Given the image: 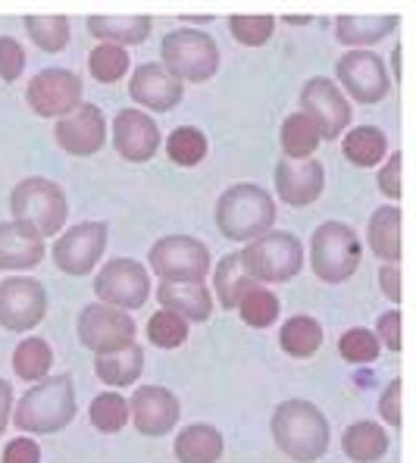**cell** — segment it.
<instances>
[{"instance_id":"cell-45","label":"cell","mask_w":416,"mask_h":463,"mask_svg":"<svg viewBox=\"0 0 416 463\" xmlns=\"http://www.w3.org/2000/svg\"><path fill=\"white\" fill-rule=\"evenodd\" d=\"M41 448L35 439H13L4 448V463H38Z\"/></svg>"},{"instance_id":"cell-5","label":"cell","mask_w":416,"mask_h":463,"mask_svg":"<svg viewBox=\"0 0 416 463\" xmlns=\"http://www.w3.org/2000/svg\"><path fill=\"white\" fill-rule=\"evenodd\" d=\"M301 263L304 248L291 232H263L241 250V267L254 282H288Z\"/></svg>"},{"instance_id":"cell-23","label":"cell","mask_w":416,"mask_h":463,"mask_svg":"<svg viewBox=\"0 0 416 463\" xmlns=\"http://www.w3.org/2000/svg\"><path fill=\"white\" fill-rule=\"evenodd\" d=\"M94 370H98L100 383H107L113 388L135 385L141 376V370H145V351L132 342V345L119 347V351H113V354H98Z\"/></svg>"},{"instance_id":"cell-34","label":"cell","mask_w":416,"mask_h":463,"mask_svg":"<svg viewBox=\"0 0 416 463\" xmlns=\"http://www.w3.org/2000/svg\"><path fill=\"white\" fill-rule=\"evenodd\" d=\"M254 279L244 272L241 267V254H226L216 267V298L226 310H235L238 298L244 295V288H251Z\"/></svg>"},{"instance_id":"cell-37","label":"cell","mask_w":416,"mask_h":463,"mask_svg":"<svg viewBox=\"0 0 416 463\" xmlns=\"http://www.w3.org/2000/svg\"><path fill=\"white\" fill-rule=\"evenodd\" d=\"M166 154L173 156V163H179V166H197V163L207 156V138H203L201 128L179 126L166 138Z\"/></svg>"},{"instance_id":"cell-19","label":"cell","mask_w":416,"mask_h":463,"mask_svg":"<svg viewBox=\"0 0 416 463\" xmlns=\"http://www.w3.org/2000/svg\"><path fill=\"white\" fill-rule=\"evenodd\" d=\"M128 94H132V100H138L141 107H147V110L166 113L179 104L185 88H182V81L175 79L163 63H147L132 76Z\"/></svg>"},{"instance_id":"cell-48","label":"cell","mask_w":416,"mask_h":463,"mask_svg":"<svg viewBox=\"0 0 416 463\" xmlns=\"http://www.w3.org/2000/svg\"><path fill=\"white\" fill-rule=\"evenodd\" d=\"M10 417H13V388L6 379H0V435H4Z\"/></svg>"},{"instance_id":"cell-2","label":"cell","mask_w":416,"mask_h":463,"mask_svg":"<svg viewBox=\"0 0 416 463\" xmlns=\"http://www.w3.org/2000/svg\"><path fill=\"white\" fill-rule=\"evenodd\" d=\"M76 417V388L70 376H47L35 383V388L23 394L16 404V429L32 435H51L66 429Z\"/></svg>"},{"instance_id":"cell-35","label":"cell","mask_w":416,"mask_h":463,"mask_svg":"<svg viewBox=\"0 0 416 463\" xmlns=\"http://www.w3.org/2000/svg\"><path fill=\"white\" fill-rule=\"evenodd\" d=\"M88 417L98 432H119L128 423V401L119 392H104L91 401Z\"/></svg>"},{"instance_id":"cell-20","label":"cell","mask_w":416,"mask_h":463,"mask_svg":"<svg viewBox=\"0 0 416 463\" xmlns=\"http://www.w3.org/2000/svg\"><path fill=\"white\" fill-rule=\"evenodd\" d=\"M323 163L282 160L276 166V192L288 207H307L323 194Z\"/></svg>"},{"instance_id":"cell-1","label":"cell","mask_w":416,"mask_h":463,"mask_svg":"<svg viewBox=\"0 0 416 463\" xmlns=\"http://www.w3.org/2000/svg\"><path fill=\"white\" fill-rule=\"evenodd\" d=\"M272 439L295 463H313L329 451V423L310 401H282L272 413Z\"/></svg>"},{"instance_id":"cell-43","label":"cell","mask_w":416,"mask_h":463,"mask_svg":"<svg viewBox=\"0 0 416 463\" xmlns=\"http://www.w3.org/2000/svg\"><path fill=\"white\" fill-rule=\"evenodd\" d=\"M401 160H404L401 151H394L392 160H388L379 173V192L385 197H392V201H398L401 197Z\"/></svg>"},{"instance_id":"cell-33","label":"cell","mask_w":416,"mask_h":463,"mask_svg":"<svg viewBox=\"0 0 416 463\" xmlns=\"http://www.w3.org/2000/svg\"><path fill=\"white\" fill-rule=\"evenodd\" d=\"M235 310L248 326L266 329V326H272L279 319V298L272 295L269 288H260V285L254 282L251 288H244L241 298H238Z\"/></svg>"},{"instance_id":"cell-29","label":"cell","mask_w":416,"mask_h":463,"mask_svg":"<svg viewBox=\"0 0 416 463\" xmlns=\"http://www.w3.org/2000/svg\"><path fill=\"white\" fill-rule=\"evenodd\" d=\"M323 135H319L317 122L307 113H295L282 122V151L285 160H310L313 151L319 147Z\"/></svg>"},{"instance_id":"cell-25","label":"cell","mask_w":416,"mask_h":463,"mask_svg":"<svg viewBox=\"0 0 416 463\" xmlns=\"http://www.w3.org/2000/svg\"><path fill=\"white\" fill-rule=\"evenodd\" d=\"M222 454V435L220 429L207 423H194L182 429L175 439V458L179 463H216Z\"/></svg>"},{"instance_id":"cell-30","label":"cell","mask_w":416,"mask_h":463,"mask_svg":"<svg viewBox=\"0 0 416 463\" xmlns=\"http://www.w3.org/2000/svg\"><path fill=\"white\" fill-rule=\"evenodd\" d=\"M279 345H282L285 354L291 357H313L323 345V326L310 317H291L288 323L282 326V335H279Z\"/></svg>"},{"instance_id":"cell-7","label":"cell","mask_w":416,"mask_h":463,"mask_svg":"<svg viewBox=\"0 0 416 463\" xmlns=\"http://www.w3.org/2000/svg\"><path fill=\"white\" fill-rule=\"evenodd\" d=\"M163 63L179 81H207L220 70L216 41L194 29H175L160 44Z\"/></svg>"},{"instance_id":"cell-21","label":"cell","mask_w":416,"mask_h":463,"mask_svg":"<svg viewBox=\"0 0 416 463\" xmlns=\"http://www.w3.org/2000/svg\"><path fill=\"white\" fill-rule=\"evenodd\" d=\"M156 298L163 310L179 313L185 323H207L213 313V295L203 282H163Z\"/></svg>"},{"instance_id":"cell-16","label":"cell","mask_w":416,"mask_h":463,"mask_svg":"<svg viewBox=\"0 0 416 463\" xmlns=\"http://www.w3.org/2000/svg\"><path fill=\"white\" fill-rule=\"evenodd\" d=\"M301 104H304V113L317 122L323 138H338L341 128L351 122V107H347V100L341 98L336 81H329V79L307 81L304 91H301Z\"/></svg>"},{"instance_id":"cell-13","label":"cell","mask_w":416,"mask_h":463,"mask_svg":"<svg viewBox=\"0 0 416 463\" xmlns=\"http://www.w3.org/2000/svg\"><path fill=\"white\" fill-rule=\"evenodd\" d=\"M341 85L347 88L354 100L360 104H379L382 98L388 94V72L385 63L376 57V53H366V51H351L338 60L336 66Z\"/></svg>"},{"instance_id":"cell-46","label":"cell","mask_w":416,"mask_h":463,"mask_svg":"<svg viewBox=\"0 0 416 463\" xmlns=\"http://www.w3.org/2000/svg\"><path fill=\"white\" fill-rule=\"evenodd\" d=\"M379 338V345H385L388 351H401V310H392L379 319V329L373 332Z\"/></svg>"},{"instance_id":"cell-3","label":"cell","mask_w":416,"mask_h":463,"mask_svg":"<svg viewBox=\"0 0 416 463\" xmlns=\"http://www.w3.org/2000/svg\"><path fill=\"white\" fill-rule=\"evenodd\" d=\"M10 210H13V222L35 232L41 241L57 235L66 226V216H70V203H66L63 188L51 179H41V175L23 179L13 188Z\"/></svg>"},{"instance_id":"cell-10","label":"cell","mask_w":416,"mask_h":463,"mask_svg":"<svg viewBox=\"0 0 416 463\" xmlns=\"http://www.w3.org/2000/svg\"><path fill=\"white\" fill-rule=\"evenodd\" d=\"M79 338L88 351L113 354L135 342V323L128 313L107 307V304H91L79 317Z\"/></svg>"},{"instance_id":"cell-6","label":"cell","mask_w":416,"mask_h":463,"mask_svg":"<svg viewBox=\"0 0 416 463\" xmlns=\"http://www.w3.org/2000/svg\"><path fill=\"white\" fill-rule=\"evenodd\" d=\"M360 238L357 232L345 222H323L313 232V248H310V267L317 279L323 282H345L360 267Z\"/></svg>"},{"instance_id":"cell-40","label":"cell","mask_w":416,"mask_h":463,"mask_svg":"<svg viewBox=\"0 0 416 463\" xmlns=\"http://www.w3.org/2000/svg\"><path fill=\"white\" fill-rule=\"evenodd\" d=\"M379 338L370 329H347L338 338V354L347 364H373L379 357Z\"/></svg>"},{"instance_id":"cell-31","label":"cell","mask_w":416,"mask_h":463,"mask_svg":"<svg viewBox=\"0 0 416 463\" xmlns=\"http://www.w3.org/2000/svg\"><path fill=\"white\" fill-rule=\"evenodd\" d=\"M385 151H388V138L376 126H360L345 138V156L354 166H364V169L376 166L382 156H385Z\"/></svg>"},{"instance_id":"cell-41","label":"cell","mask_w":416,"mask_h":463,"mask_svg":"<svg viewBox=\"0 0 416 463\" xmlns=\"http://www.w3.org/2000/svg\"><path fill=\"white\" fill-rule=\"evenodd\" d=\"M272 25H276L272 16H232L229 19V29H232V35H235V41L248 47L266 44L272 35Z\"/></svg>"},{"instance_id":"cell-38","label":"cell","mask_w":416,"mask_h":463,"mask_svg":"<svg viewBox=\"0 0 416 463\" xmlns=\"http://www.w3.org/2000/svg\"><path fill=\"white\" fill-rule=\"evenodd\" d=\"M88 70H91V76L98 81H107V85H110V81H119L126 76L128 53L113 44H98L91 51V57H88Z\"/></svg>"},{"instance_id":"cell-18","label":"cell","mask_w":416,"mask_h":463,"mask_svg":"<svg viewBox=\"0 0 416 463\" xmlns=\"http://www.w3.org/2000/svg\"><path fill=\"white\" fill-rule=\"evenodd\" d=\"M113 145L119 156L132 163H147L160 151V128L147 113L119 110L113 119Z\"/></svg>"},{"instance_id":"cell-15","label":"cell","mask_w":416,"mask_h":463,"mask_svg":"<svg viewBox=\"0 0 416 463\" xmlns=\"http://www.w3.org/2000/svg\"><path fill=\"white\" fill-rule=\"evenodd\" d=\"M128 417L135 420V429L147 439H160L179 423V398L163 385L135 388L128 401Z\"/></svg>"},{"instance_id":"cell-44","label":"cell","mask_w":416,"mask_h":463,"mask_svg":"<svg viewBox=\"0 0 416 463\" xmlns=\"http://www.w3.org/2000/svg\"><path fill=\"white\" fill-rule=\"evenodd\" d=\"M401 388H404V383L401 379H394L392 385L382 392V398H379V413H382V420L385 423H392L394 429L401 426Z\"/></svg>"},{"instance_id":"cell-26","label":"cell","mask_w":416,"mask_h":463,"mask_svg":"<svg viewBox=\"0 0 416 463\" xmlns=\"http://www.w3.org/2000/svg\"><path fill=\"white\" fill-rule=\"evenodd\" d=\"M341 448L351 460L357 463H376L379 458H385L388 451V435L385 429L364 420V423L347 426V432L341 435Z\"/></svg>"},{"instance_id":"cell-24","label":"cell","mask_w":416,"mask_h":463,"mask_svg":"<svg viewBox=\"0 0 416 463\" xmlns=\"http://www.w3.org/2000/svg\"><path fill=\"white\" fill-rule=\"evenodd\" d=\"M151 19L147 16H91L88 19V32L100 38V44H141L151 35Z\"/></svg>"},{"instance_id":"cell-27","label":"cell","mask_w":416,"mask_h":463,"mask_svg":"<svg viewBox=\"0 0 416 463\" xmlns=\"http://www.w3.org/2000/svg\"><path fill=\"white\" fill-rule=\"evenodd\" d=\"M370 248L379 260L398 263L401 260V210L379 207L370 220Z\"/></svg>"},{"instance_id":"cell-4","label":"cell","mask_w":416,"mask_h":463,"mask_svg":"<svg viewBox=\"0 0 416 463\" xmlns=\"http://www.w3.org/2000/svg\"><path fill=\"white\" fill-rule=\"evenodd\" d=\"M276 220V203L260 185H232L216 201V226L232 241H254L263 232H269Z\"/></svg>"},{"instance_id":"cell-42","label":"cell","mask_w":416,"mask_h":463,"mask_svg":"<svg viewBox=\"0 0 416 463\" xmlns=\"http://www.w3.org/2000/svg\"><path fill=\"white\" fill-rule=\"evenodd\" d=\"M23 66H25V53H23V47L16 44V38L0 35V79L16 81Z\"/></svg>"},{"instance_id":"cell-49","label":"cell","mask_w":416,"mask_h":463,"mask_svg":"<svg viewBox=\"0 0 416 463\" xmlns=\"http://www.w3.org/2000/svg\"><path fill=\"white\" fill-rule=\"evenodd\" d=\"M394 72H398V79H401V47L394 51Z\"/></svg>"},{"instance_id":"cell-8","label":"cell","mask_w":416,"mask_h":463,"mask_svg":"<svg viewBox=\"0 0 416 463\" xmlns=\"http://www.w3.org/2000/svg\"><path fill=\"white\" fill-rule=\"evenodd\" d=\"M151 269L163 282H203L210 272V250L188 235L160 238L151 248Z\"/></svg>"},{"instance_id":"cell-36","label":"cell","mask_w":416,"mask_h":463,"mask_svg":"<svg viewBox=\"0 0 416 463\" xmlns=\"http://www.w3.org/2000/svg\"><path fill=\"white\" fill-rule=\"evenodd\" d=\"M29 38L35 41L44 53H57L70 41V19L66 16H29L25 19Z\"/></svg>"},{"instance_id":"cell-39","label":"cell","mask_w":416,"mask_h":463,"mask_svg":"<svg viewBox=\"0 0 416 463\" xmlns=\"http://www.w3.org/2000/svg\"><path fill=\"white\" fill-rule=\"evenodd\" d=\"M147 338L156 345V347H179L182 342L188 338V323L179 317V313L173 310H160L151 317V323H147Z\"/></svg>"},{"instance_id":"cell-11","label":"cell","mask_w":416,"mask_h":463,"mask_svg":"<svg viewBox=\"0 0 416 463\" xmlns=\"http://www.w3.org/2000/svg\"><path fill=\"white\" fill-rule=\"evenodd\" d=\"M47 295L35 279H4L0 282V326L10 332H29L44 319Z\"/></svg>"},{"instance_id":"cell-32","label":"cell","mask_w":416,"mask_h":463,"mask_svg":"<svg viewBox=\"0 0 416 463\" xmlns=\"http://www.w3.org/2000/svg\"><path fill=\"white\" fill-rule=\"evenodd\" d=\"M51 364H53V351H51V345L41 342V338H25V342L13 351V370H16V376L25 379V383H41V379H47Z\"/></svg>"},{"instance_id":"cell-9","label":"cell","mask_w":416,"mask_h":463,"mask_svg":"<svg viewBox=\"0 0 416 463\" xmlns=\"http://www.w3.org/2000/svg\"><path fill=\"white\" fill-rule=\"evenodd\" d=\"M94 291H98V298L107 307L138 310L147 301V295H151V279H147V269L138 260L119 257V260H110L98 272Z\"/></svg>"},{"instance_id":"cell-14","label":"cell","mask_w":416,"mask_h":463,"mask_svg":"<svg viewBox=\"0 0 416 463\" xmlns=\"http://www.w3.org/2000/svg\"><path fill=\"white\" fill-rule=\"evenodd\" d=\"M29 104L38 116L72 113L81 104V79L70 70H44L29 81Z\"/></svg>"},{"instance_id":"cell-22","label":"cell","mask_w":416,"mask_h":463,"mask_svg":"<svg viewBox=\"0 0 416 463\" xmlns=\"http://www.w3.org/2000/svg\"><path fill=\"white\" fill-rule=\"evenodd\" d=\"M44 257V241L19 222H0V269H32Z\"/></svg>"},{"instance_id":"cell-28","label":"cell","mask_w":416,"mask_h":463,"mask_svg":"<svg viewBox=\"0 0 416 463\" xmlns=\"http://www.w3.org/2000/svg\"><path fill=\"white\" fill-rule=\"evenodd\" d=\"M398 25V16H341L336 23L341 44H376V41L388 38Z\"/></svg>"},{"instance_id":"cell-12","label":"cell","mask_w":416,"mask_h":463,"mask_svg":"<svg viewBox=\"0 0 416 463\" xmlns=\"http://www.w3.org/2000/svg\"><path fill=\"white\" fill-rule=\"evenodd\" d=\"M107 250V226L104 222H81L66 229L63 238L53 244V260L70 276H85Z\"/></svg>"},{"instance_id":"cell-47","label":"cell","mask_w":416,"mask_h":463,"mask_svg":"<svg viewBox=\"0 0 416 463\" xmlns=\"http://www.w3.org/2000/svg\"><path fill=\"white\" fill-rule=\"evenodd\" d=\"M379 285H382V295H385L388 301H394V304L401 301V269H398V263H385V267L379 269Z\"/></svg>"},{"instance_id":"cell-17","label":"cell","mask_w":416,"mask_h":463,"mask_svg":"<svg viewBox=\"0 0 416 463\" xmlns=\"http://www.w3.org/2000/svg\"><path fill=\"white\" fill-rule=\"evenodd\" d=\"M107 141V122L94 104H79L72 113H66L57 122V145L66 154L91 156L104 147Z\"/></svg>"}]
</instances>
